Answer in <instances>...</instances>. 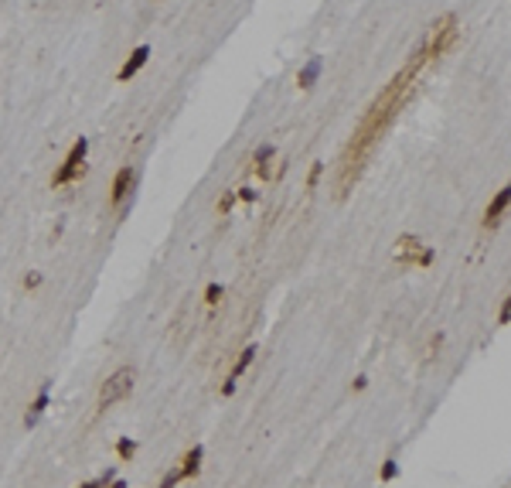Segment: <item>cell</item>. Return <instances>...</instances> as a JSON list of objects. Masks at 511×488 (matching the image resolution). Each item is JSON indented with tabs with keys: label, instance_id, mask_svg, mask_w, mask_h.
Here are the masks:
<instances>
[{
	"label": "cell",
	"instance_id": "obj_1",
	"mask_svg": "<svg viewBox=\"0 0 511 488\" xmlns=\"http://www.w3.org/2000/svg\"><path fill=\"white\" fill-rule=\"evenodd\" d=\"M426 62H430V58H426V48H423V41H419L416 51L409 55V62L389 79V85L372 99V106H368L365 117L358 120L352 140H348V147H345V154H341V161H338V178H334V195H338V199H345L354 185H358L365 164H368L372 151H375V144L382 140V133H386V130L392 126V120L399 117L406 96L413 92V82L423 72Z\"/></svg>",
	"mask_w": 511,
	"mask_h": 488
},
{
	"label": "cell",
	"instance_id": "obj_2",
	"mask_svg": "<svg viewBox=\"0 0 511 488\" xmlns=\"http://www.w3.org/2000/svg\"><path fill=\"white\" fill-rule=\"evenodd\" d=\"M460 35V28H457V14H443V17H436L430 24V31H426V38H423V48H426V58H440V55H447L450 48H453V41Z\"/></svg>",
	"mask_w": 511,
	"mask_h": 488
},
{
	"label": "cell",
	"instance_id": "obj_3",
	"mask_svg": "<svg viewBox=\"0 0 511 488\" xmlns=\"http://www.w3.org/2000/svg\"><path fill=\"white\" fill-rule=\"evenodd\" d=\"M133 386H137V369L133 366L116 369V372L103 382V389H99V410H110L113 403L126 400V396L133 393Z\"/></svg>",
	"mask_w": 511,
	"mask_h": 488
},
{
	"label": "cell",
	"instance_id": "obj_4",
	"mask_svg": "<svg viewBox=\"0 0 511 488\" xmlns=\"http://www.w3.org/2000/svg\"><path fill=\"white\" fill-rule=\"evenodd\" d=\"M85 154H89V140H85V137H79V140L72 144V151L65 154L62 167L51 174V185H55V188H62V185H72V181H79L82 174H85Z\"/></svg>",
	"mask_w": 511,
	"mask_h": 488
},
{
	"label": "cell",
	"instance_id": "obj_5",
	"mask_svg": "<svg viewBox=\"0 0 511 488\" xmlns=\"http://www.w3.org/2000/svg\"><path fill=\"white\" fill-rule=\"evenodd\" d=\"M133 192H137V171H133L130 164H123L116 171V178H113V188H110V205H113V208H123Z\"/></svg>",
	"mask_w": 511,
	"mask_h": 488
},
{
	"label": "cell",
	"instance_id": "obj_6",
	"mask_svg": "<svg viewBox=\"0 0 511 488\" xmlns=\"http://www.w3.org/2000/svg\"><path fill=\"white\" fill-rule=\"evenodd\" d=\"M508 208H511V185H505V188L491 199V205L484 208V229H498Z\"/></svg>",
	"mask_w": 511,
	"mask_h": 488
},
{
	"label": "cell",
	"instance_id": "obj_7",
	"mask_svg": "<svg viewBox=\"0 0 511 488\" xmlns=\"http://www.w3.org/2000/svg\"><path fill=\"white\" fill-rule=\"evenodd\" d=\"M147 58H150V44H137L130 55H126V62H123V69L116 72L119 82H130L144 65H147Z\"/></svg>",
	"mask_w": 511,
	"mask_h": 488
},
{
	"label": "cell",
	"instance_id": "obj_8",
	"mask_svg": "<svg viewBox=\"0 0 511 488\" xmlns=\"http://www.w3.org/2000/svg\"><path fill=\"white\" fill-rule=\"evenodd\" d=\"M48 403H51V382H41V389H38V396H35V403H31V407H28V413H24V427H35L41 417H44Z\"/></svg>",
	"mask_w": 511,
	"mask_h": 488
},
{
	"label": "cell",
	"instance_id": "obj_9",
	"mask_svg": "<svg viewBox=\"0 0 511 488\" xmlns=\"http://www.w3.org/2000/svg\"><path fill=\"white\" fill-rule=\"evenodd\" d=\"M201 461H205V448L195 444L191 451H184V457H181V482H188V478H198L201 475Z\"/></svg>",
	"mask_w": 511,
	"mask_h": 488
},
{
	"label": "cell",
	"instance_id": "obj_10",
	"mask_svg": "<svg viewBox=\"0 0 511 488\" xmlns=\"http://www.w3.org/2000/svg\"><path fill=\"white\" fill-rule=\"evenodd\" d=\"M419 249H423V243H419V236H402L399 243H395V263H416V256H419Z\"/></svg>",
	"mask_w": 511,
	"mask_h": 488
},
{
	"label": "cell",
	"instance_id": "obj_11",
	"mask_svg": "<svg viewBox=\"0 0 511 488\" xmlns=\"http://www.w3.org/2000/svg\"><path fill=\"white\" fill-rule=\"evenodd\" d=\"M320 72H324V58H320V55H311L307 65L297 72V85H300V89H314V82L320 79Z\"/></svg>",
	"mask_w": 511,
	"mask_h": 488
},
{
	"label": "cell",
	"instance_id": "obj_12",
	"mask_svg": "<svg viewBox=\"0 0 511 488\" xmlns=\"http://www.w3.org/2000/svg\"><path fill=\"white\" fill-rule=\"evenodd\" d=\"M273 158H276V147H273V144H259V147H256L252 164H256L259 178H273V167H270V161H273Z\"/></svg>",
	"mask_w": 511,
	"mask_h": 488
},
{
	"label": "cell",
	"instance_id": "obj_13",
	"mask_svg": "<svg viewBox=\"0 0 511 488\" xmlns=\"http://www.w3.org/2000/svg\"><path fill=\"white\" fill-rule=\"evenodd\" d=\"M252 359H256V345H245V348L239 352V359H236V366H232V372H229V379H239L245 369L252 366Z\"/></svg>",
	"mask_w": 511,
	"mask_h": 488
},
{
	"label": "cell",
	"instance_id": "obj_14",
	"mask_svg": "<svg viewBox=\"0 0 511 488\" xmlns=\"http://www.w3.org/2000/svg\"><path fill=\"white\" fill-rule=\"evenodd\" d=\"M116 457L119 461H133V457H137V441H133V437H119L116 441Z\"/></svg>",
	"mask_w": 511,
	"mask_h": 488
},
{
	"label": "cell",
	"instance_id": "obj_15",
	"mask_svg": "<svg viewBox=\"0 0 511 488\" xmlns=\"http://www.w3.org/2000/svg\"><path fill=\"white\" fill-rule=\"evenodd\" d=\"M113 478H116V475H113V468H110V471H103L99 478H92V482H82L79 488H106L110 482H113Z\"/></svg>",
	"mask_w": 511,
	"mask_h": 488
},
{
	"label": "cell",
	"instance_id": "obj_16",
	"mask_svg": "<svg viewBox=\"0 0 511 488\" xmlns=\"http://www.w3.org/2000/svg\"><path fill=\"white\" fill-rule=\"evenodd\" d=\"M218 301H222V284H208V287H205V304H208V308H215Z\"/></svg>",
	"mask_w": 511,
	"mask_h": 488
},
{
	"label": "cell",
	"instance_id": "obj_17",
	"mask_svg": "<svg viewBox=\"0 0 511 488\" xmlns=\"http://www.w3.org/2000/svg\"><path fill=\"white\" fill-rule=\"evenodd\" d=\"M379 478H382V482H395V478H399V461H386L382 471H379Z\"/></svg>",
	"mask_w": 511,
	"mask_h": 488
},
{
	"label": "cell",
	"instance_id": "obj_18",
	"mask_svg": "<svg viewBox=\"0 0 511 488\" xmlns=\"http://www.w3.org/2000/svg\"><path fill=\"white\" fill-rule=\"evenodd\" d=\"M320 174H324V164L314 161L311 164V174H307V192H314L317 188V181H320Z\"/></svg>",
	"mask_w": 511,
	"mask_h": 488
},
{
	"label": "cell",
	"instance_id": "obj_19",
	"mask_svg": "<svg viewBox=\"0 0 511 488\" xmlns=\"http://www.w3.org/2000/svg\"><path fill=\"white\" fill-rule=\"evenodd\" d=\"M236 202H245V205L259 202V192H252V188L245 185V188H239V192H236Z\"/></svg>",
	"mask_w": 511,
	"mask_h": 488
},
{
	"label": "cell",
	"instance_id": "obj_20",
	"mask_svg": "<svg viewBox=\"0 0 511 488\" xmlns=\"http://www.w3.org/2000/svg\"><path fill=\"white\" fill-rule=\"evenodd\" d=\"M232 205H236V192H225V195L218 199V212H222V215H229V212H232Z\"/></svg>",
	"mask_w": 511,
	"mask_h": 488
},
{
	"label": "cell",
	"instance_id": "obj_21",
	"mask_svg": "<svg viewBox=\"0 0 511 488\" xmlns=\"http://www.w3.org/2000/svg\"><path fill=\"white\" fill-rule=\"evenodd\" d=\"M433 260H436V253H433L430 246H423L419 256H416V267H433Z\"/></svg>",
	"mask_w": 511,
	"mask_h": 488
},
{
	"label": "cell",
	"instance_id": "obj_22",
	"mask_svg": "<svg viewBox=\"0 0 511 488\" xmlns=\"http://www.w3.org/2000/svg\"><path fill=\"white\" fill-rule=\"evenodd\" d=\"M41 280H44V277H41L38 270H31V274L24 277V290H38V287H41Z\"/></svg>",
	"mask_w": 511,
	"mask_h": 488
},
{
	"label": "cell",
	"instance_id": "obj_23",
	"mask_svg": "<svg viewBox=\"0 0 511 488\" xmlns=\"http://www.w3.org/2000/svg\"><path fill=\"white\" fill-rule=\"evenodd\" d=\"M177 482H181V471L174 468V471H167V475H164V482H160L157 488H174V485H177Z\"/></svg>",
	"mask_w": 511,
	"mask_h": 488
},
{
	"label": "cell",
	"instance_id": "obj_24",
	"mask_svg": "<svg viewBox=\"0 0 511 488\" xmlns=\"http://www.w3.org/2000/svg\"><path fill=\"white\" fill-rule=\"evenodd\" d=\"M498 325H511V294L505 297V308H501V314H498Z\"/></svg>",
	"mask_w": 511,
	"mask_h": 488
},
{
	"label": "cell",
	"instance_id": "obj_25",
	"mask_svg": "<svg viewBox=\"0 0 511 488\" xmlns=\"http://www.w3.org/2000/svg\"><path fill=\"white\" fill-rule=\"evenodd\" d=\"M236 386H239V379H225V382H222V396H232Z\"/></svg>",
	"mask_w": 511,
	"mask_h": 488
},
{
	"label": "cell",
	"instance_id": "obj_26",
	"mask_svg": "<svg viewBox=\"0 0 511 488\" xmlns=\"http://www.w3.org/2000/svg\"><path fill=\"white\" fill-rule=\"evenodd\" d=\"M365 386H368V379H365V376H358V379H354V382H352V389H358V393H361Z\"/></svg>",
	"mask_w": 511,
	"mask_h": 488
},
{
	"label": "cell",
	"instance_id": "obj_27",
	"mask_svg": "<svg viewBox=\"0 0 511 488\" xmlns=\"http://www.w3.org/2000/svg\"><path fill=\"white\" fill-rule=\"evenodd\" d=\"M106 488H126V482H123V478H113V482H110Z\"/></svg>",
	"mask_w": 511,
	"mask_h": 488
}]
</instances>
